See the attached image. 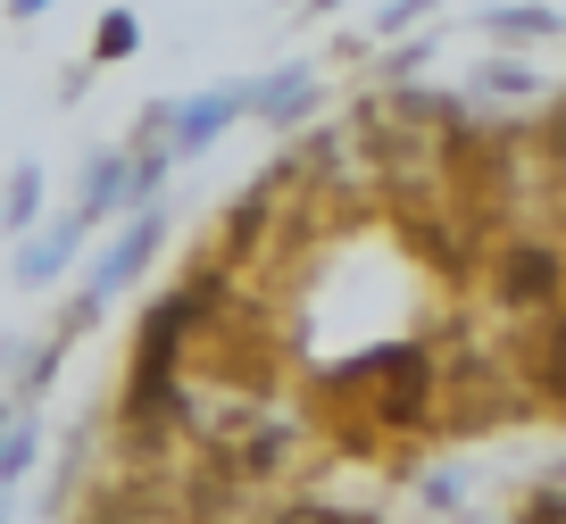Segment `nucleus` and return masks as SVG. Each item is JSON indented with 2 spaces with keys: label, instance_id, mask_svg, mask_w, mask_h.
<instances>
[{
  "label": "nucleus",
  "instance_id": "7ed1b4c3",
  "mask_svg": "<svg viewBox=\"0 0 566 524\" xmlns=\"http://www.w3.org/2000/svg\"><path fill=\"white\" fill-rule=\"evenodd\" d=\"M549 292H558V250L516 242L509 259H500V300H509V308H533V300H549Z\"/></svg>",
  "mask_w": 566,
  "mask_h": 524
},
{
  "label": "nucleus",
  "instance_id": "20e7f679",
  "mask_svg": "<svg viewBox=\"0 0 566 524\" xmlns=\"http://www.w3.org/2000/svg\"><path fill=\"white\" fill-rule=\"evenodd\" d=\"M75 242H84V226H75V217H59L51 233H34V242L18 250V283H25V292H42V283H51L59 266L75 259Z\"/></svg>",
  "mask_w": 566,
  "mask_h": 524
},
{
  "label": "nucleus",
  "instance_id": "1a4fd4ad",
  "mask_svg": "<svg viewBox=\"0 0 566 524\" xmlns=\"http://www.w3.org/2000/svg\"><path fill=\"white\" fill-rule=\"evenodd\" d=\"M134 42H142V25L125 18V9H108V18H101V34H92V59H125Z\"/></svg>",
  "mask_w": 566,
  "mask_h": 524
},
{
  "label": "nucleus",
  "instance_id": "f257e3e1",
  "mask_svg": "<svg viewBox=\"0 0 566 524\" xmlns=\"http://www.w3.org/2000/svg\"><path fill=\"white\" fill-rule=\"evenodd\" d=\"M150 250H159V209H142L134 226H125L117 242L101 250V266H92V300H117L125 283H134L142 266H150Z\"/></svg>",
  "mask_w": 566,
  "mask_h": 524
},
{
  "label": "nucleus",
  "instance_id": "39448f33",
  "mask_svg": "<svg viewBox=\"0 0 566 524\" xmlns=\"http://www.w3.org/2000/svg\"><path fill=\"white\" fill-rule=\"evenodd\" d=\"M117 200H125V158H92V184H84V200H75V226L92 233Z\"/></svg>",
  "mask_w": 566,
  "mask_h": 524
},
{
  "label": "nucleus",
  "instance_id": "4468645a",
  "mask_svg": "<svg viewBox=\"0 0 566 524\" xmlns=\"http://www.w3.org/2000/svg\"><path fill=\"white\" fill-rule=\"evenodd\" d=\"M9 417H18V408H9V400H0V433H9Z\"/></svg>",
  "mask_w": 566,
  "mask_h": 524
},
{
  "label": "nucleus",
  "instance_id": "423d86ee",
  "mask_svg": "<svg viewBox=\"0 0 566 524\" xmlns=\"http://www.w3.org/2000/svg\"><path fill=\"white\" fill-rule=\"evenodd\" d=\"M308 92H317V84L292 67V75H266V84H250V108H266V117L283 125V117H301V108H308Z\"/></svg>",
  "mask_w": 566,
  "mask_h": 524
},
{
  "label": "nucleus",
  "instance_id": "f8f14e48",
  "mask_svg": "<svg viewBox=\"0 0 566 524\" xmlns=\"http://www.w3.org/2000/svg\"><path fill=\"white\" fill-rule=\"evenodd\" d=\"M424 18V0H391V9H384V34H400V25H417Z\"/></svg>",
  "mask_w": 566,
  "mask_h": 524
},
{
  "label": "nucleus",
  "instance_id": "2eb2a0df",
  "mask_svg": "<svg viewBox=\"0 0 566 524\" xmlns=\"http://www.w3.org/2000/svg\"><path fill=\"white\" fill-rule=\"evenodd\" d=\"M317 9H334V0H317Z\"/></svg>",
  "mask_w": 566,
  "mask_h": 524
},
{
  "label": "nucleus",
  "instance_id": "0eeeda50",
  "mask_svg": "<svg viewBox=\"0 0 566 524\" xmlns=\"http://www.w3.org/2000/svg\"><path fill=\"white\" fill-rule=\"evenodd\" d=\"M34 217H42V167L25 158V167L9 175V200H0V226H9V233H25Z\"/></svg>",
  "mask_w": 566,
  "mask_h": 524
},
{
  "label": "nucleus",
  "instance_id": "6e6552de",
  "mask_svg": "<svg viewBox=\"0 0 566 524\" xmlns=\"http://www.w3.org/2000/svg\"><path fill=\"white\" fill-rule=\"evenodd\" d=\"M25 458H34V408H18V417H9V433H0V483H18Z\"/></svg>",
  "mask_w": 566,
  "mask_h": 524
},
{
  "label": "nucleus",
  "instance_id": "ddd939ff",
  "mask_svg": "<svg viewBox=\"0 0 566 524\" xmlns=\"http://www.w3.org/2000/svg\"><path fill=\"white\" fill-rule=\"evenodd\" d=\"M9 9H18V18H42V9H51V0H9Z\"/></svg>",
  "mask_w": 566,
  "mask_h": 524
},
{
  "label": "nucleus",
  "instance_id": "9d476101",
  "mask_svg": "<svg viewBox=\"0 0 566 524\" xmlns=\"http://www.w3.org/2000/svg\"><path fill=\"white\" fill-rule=\"evenodd\" d=\"M483 25H492V34H549V25H558V18H549V9H492V18H483Z\"/></svg>",
  "mask_w": 566,
  "mask_h": 524
},
{
  "label": "nucleus",
  "instance_id": "9b49d317",
  "mask_svg": "<svg viewBox=\"0 0 566 524\" xmlns=\"http://www.w3.org/2000/svg\"><path fill=\"white\" fill-rule=\"evenodd\" d=\"M525 524H566V491H533V500H525Z\"/></svg>",
  "mask_w": 566,
  "mask_h": 524
},
{
  "label": "nucleus",
  "instance_id": "f03ea898",
  "mask_svg": "<svg viewBox=\"0 0 566 524\" xmlns=\"http://www.w3.org/2000/svg\"><path fill=\"white\" fill-rule=\"evenodd\" d=\"M250 108V84H226V92H209V101H184V108H167V125H176V150H200V142H217L233 117Z\"/></svg>",
  "mask_w": 566,
  "mask_h": 524
},
{
  "label": "nucleus",
  "instance_id": "dca6fc26",
  "mask_svg": "<svg viewBox=\"0 0 566 524\" xmlns=\"http://www.w3.org/2000/svg\"><path fill=\"white\" fill-rule=\"evenodd\" d=\"M0 524H9V507H0Z\"/></svg>",
  "mask_w": 566,
  "mask_h": 524
}]
</instances>
